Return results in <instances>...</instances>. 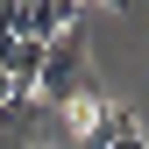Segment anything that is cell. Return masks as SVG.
I'll return each mask as SVG.
<instances>
[{"label":"cell","instance_id":"obj_1","mask_svg":"<svg viewBox=\"0 0 149 149\" xmlns=\"http://www.w3.org/2000/svg\"><path fill=\"white\" fill-rule=\"evenodd\" d=\"M78 85H85V29L71 22L57 43L43 50V100H50V107H71Z\"/></svg>","mask_w":149,"mask_h":149},{"label":"cell","instance_id":"obj_2","mask_svg":"<svg viewBox=\"0 0 149 149\" xmlns=\"http://www.w3.org/2000/svg\"><path fill=\"white\" fill-rule=\"evenodd\" d=\"M78 22L71 0H14V43H57Z\"/></svg>","mask_w":149,"mask_h":149},{"label":"cell","instance_id":"obj_3","mask_svg":"<svg viewBox=\"0 0 149 149\" xmlns=\"http://www.w3.org/2000/svg\"><path fill=\"white\" fill-rule=\"evenodd\" d=\"M85 149H142V121L128 114V107H100V121H92Z\"/></svg>","mask_w":149,"mask_h":149},{"label":"cell","instance_id":"obj_4","mask_svg":"<svg viewBox=\"0 0 149 149\" xmlns=\"http://www.w3.org/2000/svg\"><path fill=\"white\" fill-rule=\"evenodd\" d=\"M14 100H22V92H14V78H7V71H0V121L14 114Z\"/></svg>","mask_w":149,"mask_h":149},{"label":"cell","instance_id":"obj_5","mask_svg":"<svg viewBox=\"0 0 149 149\" xmlns=\"http://www.w3.org/2000/svg\"><path fill=\"white\" fill-rule=\"evenodd\" d=\"M14 43V0H0V50Z\"/></svg>","mask_w":149,"mask_h":149},{"label":"cell","instance_id":"obj_6","mask_svg":"<svg viewBox=\"0 0 149 149\" xmlns=\"http://www.w3.org/2000/svg\"><path fill=\"white\" fill-rule=\"evenodd\" d=\"M43 149H57V142H43Z\"/></svg>","mask_w":149,"mask_h":149}]
</instances>
